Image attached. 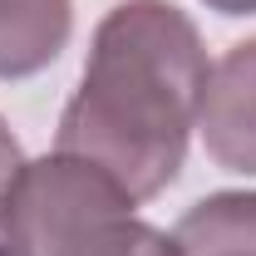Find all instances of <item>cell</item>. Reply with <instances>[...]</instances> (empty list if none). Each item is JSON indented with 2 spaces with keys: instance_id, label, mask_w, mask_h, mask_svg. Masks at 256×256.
Instances as JSON below:
<instances>
[{
  "instance_id": "obj_1",
  "label": "cell",
  "mask_w": 256,
  "mask_h": 256,
  "mask_svg": "<svg viewBox=\"0 0 256 256\" xmlns=\"http://www.w3.org/2000/svg\"><path fill=\"white\" fill-rule=\"evenodd\" d=\"M207 74L202 34L172 0L114 5L64 104L60 153L104 168L133 202L158 197L188 158Z\"/></svg>"
},
{
  "instance_id": "obj_2",
  "label": "cell",
  "mask_w": 256,
  "mask_h": 256,
  "mask_svg": "<svg viewBox=\"0 0 256 256\" xmlns=\"http://www.w3.org/2000/svg\"><path fill=\"white\" fill-rule=\"evenodd\" d=\"M197 128L226 172L256 178V40L232 44L212 64L197 104Z\"/></svg>"
},
{
  "instance_id": "obj_3",
  "label": "cell",
  "mask_w": 256,
  "mask_h": 256,
  "mask_svg": "<svg viewBox=\"0 0 256 256\" xmlns=\"http://www.w3.org/2000/svg\"><path fill=\"white\" fill-rule=\"evenodd\" d=\"M74 34V0H0V79H30Z\"/></svg>"
},
{
  "instance_id": "obj_4",
  "label": "cell",
  "mask_w": 256,
  "mask_h": 256,
  "mask_svg": "<svg viewBox=\"0 0 256 256\" xmlns=\"http://www.w3.org/2000/svg\"><path fill=\"white\" fill-rule=\"evenodd\" d=\"M182 256H256V192H212L172 226Z\"/></svg>"
},
{
  "instance_id": "obj_5",
  "label": "cell",
  "mask_w": 256,
  "mask_h": 256,
  "mask_svg": "<svg viewBox=\"0 0 256 256\" xmlns=\"http://www.w3.org/2000/svg\"><path fill=\"white\" fill-rule=\"evenodd\" d=\"M40 256H182V252L168 232L138 222L133 212H104L94 222L74 226Z\"/></svg>"
},
{
  "instance_id": "obj_6",
  "label": "cell",
  "mask_w": 256,
  "mask_h": 256,
  "mask_svg": "<svg viewBox=\"0 0 256 256\" xmlns=\"http://www.w3.org/2000/svg\"><path fill=\"white\" fill-rule=\"evenodd\" d=\"M20 172H25V153H20L15 133L5 128V118H0V207H10V197H15V188H20Z\"/></svg>"
},
{
  "instance_id": "obj_7",
  "label": "cell",
  "mask_w": 256,
  "mask_h": 256,
  "mask_svg": "<svg viewBox=\"0 0 256 256\" xmlns=\"http://www.w3.org/2000/svg\"><path fill=\"white\" fill-rule=\"evenodd\" d=\"M0 256H34L25 226H20V217L10 207H0Z\"/></svg>"
},
{
  "instance_id": "obj_8",
  "label": "cell",
  "mask_w": 256,
  "mask_h": 256,
  "mask_svg": "<svg viewBox=\"0 0 256 256\" xmlns=\"http://www.w3.org/2000/svg\"><path fill=\"white\" fill-rule=\"evenodd\" d=\"M202 5L217 15H256V0H202Z\"/></svg>"
}]
</instances>
